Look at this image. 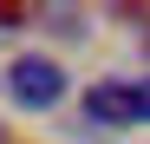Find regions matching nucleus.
<instances>
[{"label": "nucleus", "mask_w": 150, "mask_h": 144, "mask_svg": "<svg viewBox=\"0 0 150 144\" xmlns=\"http://www.w3.org/2000/svg\"><path fill=\"white\" fill-rule=\"evenodd\" d=\"M7 92H13V105H26V111H52V105L65 98V72H59L52 59L26 53V59L7 66Z\"/></svg>", "instance_id": "1"}, {"label": "nucleus", "mask_w": 150, "mask_h": 144, "mask_svg": "<svg viewBox=\"0 0 150 144\" xmlns=\"http://www.w3.org/2000/svg\"><path fill=\"white\" fill-rule=\"evenodd\" d=\"M85 125H144L137 118V79H105L85 92Z\"/></svg>", "instance_id": "2"}, {"label": "nucleus", "mask_w": 150, "mask_h": 144, "mask_svg": "<svg viewBox=\"0 0 150 144\" xmlns=\"http://www.w3.org/2000/svg\"><path fill=\"white\" fill-rule=\"evenodd\" d=\"M26 20H46V7H26V0H0V33L26 26Z\"/></svg>", "instance_id": "3"}, {"label": "nucleus", "mask_w": 150, "mask_h": 144, "mask_svg": "<svg viewBox=\"0 0 150 144\" xmlns=\"http://www.w3.org/2000/svg\"><path fill=\"white\" fill-rule=\"evenodd\" d=\"M137 118L150 125V79H137Z\"/></svg>", "instance_id": "4"}, {"label": "nucleus", "mask_w": 150, "mask_h": 144, "mask_svg": "<svg viewBox=\"0 0 150 144\" xmlns=\"http://www.w3.org/2000/svg\"><path fill=\"white\" fill-rule=\"evenodd\" d=\"M0 144H7V125H0Z\"/></svg>", "instance_id": "5"}]
</instances>
